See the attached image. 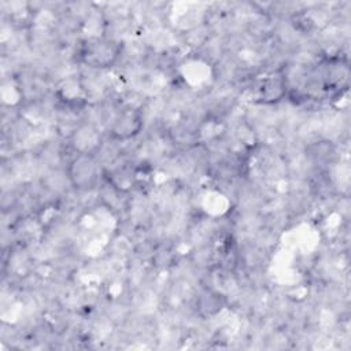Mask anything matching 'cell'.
Returning <instances> with one entry per match:
<instances>
[{
	"mask_svg": "<svg viewBox=\"0 0 351 351\" xmlns=\"http://www.w3.org/2000/svg\"><path fill=\"white\" fill-rule=\"evenodd\" d=\"M64 170L70 186L77 192L95 191L104 178V167L93 154H71Z\"/></svg>",
	"mask_w": 351,
	"mask_h": 351,
	"instance_id": "1",
	"label": "cell"
}]
</instances>
